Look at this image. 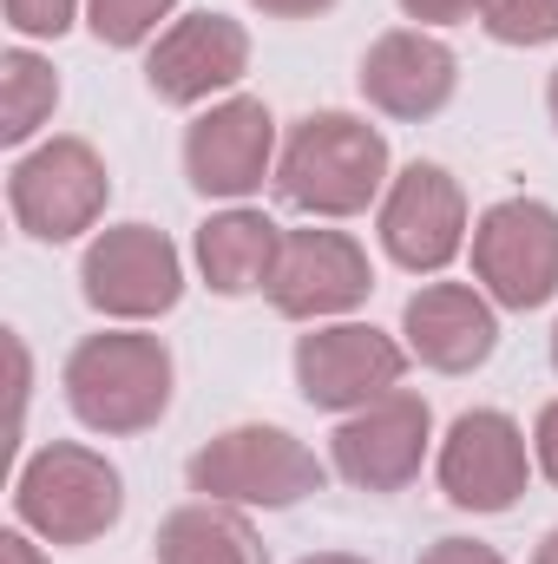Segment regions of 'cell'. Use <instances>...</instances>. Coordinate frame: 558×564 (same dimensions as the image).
<instances>
[{"mask_svg": "<svg viewBox=\"0 0 558 564\" xmlns=\"http://www.w3.org/2000/svg\"><path fill=\"white\" fill-rule=\"evenodd\" d=\"M302 564H368V558H355V552H309Z\"/></svg>", "mask_w": 558, "mask_h": 564, "instance_id": "29", "label": "cell"}, {"mask_svg": "<svg viewBox=\"0 0 558 564\" xmlns=\"http://www.w3.org/2000/svg\"><path fill=\"white\" fill-rule=\"evenodd\" d=\"M453 86H460V59H453V46H447L440 33H427V26H395V33H382V40L362 53V99H368L375 112H388V119L420 126V119L447 112Z\"/></svg>", "mask_w": 558, "mask_h": 564, "instance_id": "16", "label": "cell"}, {"mask_svg": "<svg viewBox=\"0 0 558 564\" xmlns=\"http://www.w3.org/2000/svg\"><path fill=\"white\" fill-rule=\"evenodd\" d=\"M60 112V73L53 59H40L33 46H7L0 53V144L26 151L53 126Z\"/></svg>", "mask_w": 558, "mask_h": 564, "instance_id": "19", "label": "cell"}, {"mask_svg": "<svg viewBox=\"0 0 558 564\" xmlns=\"http://www.w3.org/2000/svg\"><path fill=\"white\" fill-rule=\"evenodd\" d=\"M420 564H506V558L493 545H480V539H433L420 552Z\"/></svg>", "mask_w": 558, "mask_h": 564, "instance_id": "24", "label": "cell"}, {"mask_svg": "<svg viewBox=\"0 0 558 564\" xmlns=\"http://www.w3.org/2000/svg\"><path fill=\"white\" fill-rule=\"evenodd\" d=\"M119 512H126L119 466L79 440H46L40 453H26L13 479V519L46 545H93L119 525Z\"/></svg>", "mask_w": 558, "mask_h": 564, "instance_id": "3", "label": "cell"}, {"mask_svg": "<svg viewBox=\"0 0 558 564\" xmlns=\"http://www.w3.org/2000/svg\"><path fill=\"white\" fill-rule=\"evenodd\" d=\"M473 276L500 308H546L558 295V210L539 197H500L473 224Z\"/></svg>", "mask_w": 558, "mask_h": 564, "instance_id": "8", "label": "cell"}, {"mask_svg": "<svg viewBox=\"0 0 558 564\" xmlns=\"http://www.w3.org/2000/svg\"><path fill=\"white\" fill-rule=\"evenodd\" d=\"M257 13H270V20H315V13H329L335 0H250Z\"/></svg>", "mask_w": 558, "mask_h": 564, "instance_id": "27", "label": "cell"}, {"mask_svg": "<svg viewBox=\"0 0 558 564\" xmlns=\"http://www.w3.org/2000/svg\"><path fill=\"white\" fill-rule=\"evenodd\" d=\"M244 73H250V33H244V20H230V13H178V20L151 40V53H144V86H151V99H158V106H178V112L211 106V99L230 93Z\"/></svg>", "mask_w": 558, "mask_h": 564, "instance_id": "14", "label": "cell"}, {"mask_svg": "<svg viewBox=\"0 0 558 564\" xmlns=\"http://www.w3.org/2000/svg\"><path fill=\"white\" fill-rule=\"evenodd\" d=\"M533 459H539V473L558 486V401H546L539 421H533Z\"/></svg>", "mask_w": 558, "mask_h": 564, "instance_id": "25", "label": "cell"}, {"mask_svg": "<svg viewBox=\"0 0 558 564\" xmlns=\"http://www.w3.org/2000/svg\"><path fill=\"white\" fill-rule=\"evenodd\" d=\"M533 564H558V525L539 539V552H533Z\"/></svg>", "mask_w": 558, "mask_h": 564, "instance_id": "28", "label": "cell"}, {"mask_svg": "<svg viewBox=\"0 0 558 564\" xmlns=\"http://www.w3.org/2000/svg\"><path fill=\"white\" fill-rule=\"evenodd\" d=\"M79 13H86V0H7V26L20 40H60Z\"/></svg>", "mask_w": 558, "mask_h": 564, "instance_id": "22", "label": "cell"}, {"mask_svg": "<svg viewBox=\"0 0 558 564\" xmlns=\"http://www.w3.org/2000/svg\"><path fill=\"white\" fill-rule=\"evenodd\" d=\"M408 341L382 335L375 322H315L296 335V388L322 414H355L408 381Z\"/></svg>", "mask_w": 558, "mask_h": 564, "instance_id": "7", "label": "cell"}, {"mask_svg": "<svg viewBox=\"0 0 558 564\" xmlns=\"http://www.w3.org/2000/svg\"><path fill=\"white\" fill-rule=\"evenodd\" d=\"M60 388H66V408H73L79 426H93L106 440H126V433H144V426L164 421L178 368H171V348L158 335L106 328V335H86L66 355Z\"/></svg>", "mask_w": 558, "mask_h": 564, "instance_id": "2", "label": "cell"}, {"mask_svg": "<svg viewBox=\"0 0 558 564\" xmlns=\"http://www.w3.org/2000/svg\"><path fill=\"white\" fill-rule=\"evenodd\" d=\"M546 112H552V126H558V66H552V86H546Z\"/></svg>", "mask_w": 558, "mask_h": 564, "instance_id": "30", "label": "cell"}, {"mask_svg": "<svg viewBox=\"0 0 558 564\" xmlns=\"http://www.w3.org/2000/svg\"><path fill=\"white\" fill-rule=\"evenodd\" d=\"M0 564H53V558L33 545V532H26V525H13V532H0Z\"/></svg>", "mask_w": 558, "mask_h": 564, "instance_id": "26", "label": "cell"}, {"mask_svg": "<svg viewBox=\"0 0 558 564\" xmlns=\"http://www.w3.org/2000/svg\"><path fill=\"white\" fill-rule=\"evenodd\" d=\"M401 341L433 375H473L500 348V302L480 282H420L401 308Z\"/></svg>", "mask_w": 558, "mask_h": 564, "instance_id": "15", "label": "cell"}, {"mask_svg": "<svg viewBox=\"0 0 558 564\" xmlns=\"http://www.w3.org/2000/svg\"><path fill=\"white\" fill-rule=\"evenodd\" d=\"M480 26L500 46H552L558 40V0H486L480 7Z\"/></svg>", "mask_w": 558, "mask_h": 564, "instance_id": "21", "label": "cell"}, {"mask_svg": "<svg viewBox=\"0 0 558 564\" xmlns=\"http://www.w3.org/2000/svg\"><path fill=\"white\" fill-rule=\"evenodd\" d=\"M388 139L355 112H309L277 151V197L302 217H362L388 191Z\"/></svg>", "mask_w": 558, "mask_h": 564, "instance_id": "1", "label": "cell"}, {"mask_svg": "<svg viewBox=\"0 0 558 564\" xmlns=\"http://www.w3.org/2000/svg\"><path fill=\"white\" fill-rule=\"evenodd\" d=\"M533 440L526 426L500 408H466L460 421L447 426L440 453H433V479L447 492V506L460 512H513L526 479H533Z\"/></svg>", "mask_w": 558, "mask_h": 564, "instance_id": "9", "label": "cell"}, {"mask_svg": "<svg viewBox=\"0 0 558 564\" xmlns=\"http://www.w3.org/2000/svg\"><path fill=\"white\" fill-rule=\"evenodd\" d=\"M106 197H112L106 158L86 139H66V132L26 144L13 158V171H7V210H13V224L33 243H73V237H86L106 217Z\"/></svg>", "mask_w": 558, "mask_h": 564, "instance_id": "5", "label": "cell"}, {"mask_svg": "<svg viewBox=\"0 0 558 564\" xmlns=\"http://www.w3.org/2000/svg\"><path fill=\"white\" fill-rule=\"evenodd\" d=\"M191 492L197 499H224V506H244V512H282V506H302L309 492L329 486V466L289 433V426H224L217 440H204L184 466Z\"/></svg>", "mask_w": 558, "mask_h": 564, "instance_id": "4", "label": "cell"}, {"mask_svg": "<svg viewBox=\"0 0 558 564\" xmlns=\"http://www.w3.org/2000/svg\"><path fill=\"white\" fill-rule=\"evenodd\" d=\"M427 440H433V414L415 388H395L355 414H342L335 440H329V466L355 486V492H408L427 466Z\"/></svg>", "mask_w": 558, "mask_h": 564, "instance_id": "13", "label": "cell"}, {"mask_svg": "<svg viewBox=\"0 0 558 564\" xmlns=\"http://www.w3.org/2000/svg\"><path fill=\"white\" fill-rule=\"evenodd\" d=\"M158 564H270L257 525L244 506L224 499H191L178 512H164L158 525Z\"/></svg>", "mask_w": 558, "mask_h": 564, "instance_id": "18", "label": "cell"}, {"mask_svg": "<svg viewBox=\"0 0 558 564\" xmlns=\"http://www.w3.org/2000/svg\"><path fill=\"white\" fill-rule=\"evenodd\" d=\"M79 295L106 315V322H158L178 308L184 295V257L164 230L151 224H112L86 243L79 257Z\"/></svg>", "mask_w": 558, "mask_h": 564, "instance_id": "6", "label": "cell"}, {"mask_svg": "<svg viewBox=\"0 0 558 564\" xmlns=\"http://www.w3.org/2000/svg\"><path fill=\"white\" fill-rule=\"evenodd\" d=\"M480 7H486V0H401V13H408V20H420L427 33H433V26H460V20H480Z\"/></svg>", "mask_w": 558, "mask_h": 564, "instance_id": "23", "label": "cell"}, {"mask_svg": "<svg viewBox=\"0 0 558 564\" xmlns=\"http://www.w3.org/2000/svg\"><path fill=\"white\" fill-rule=\"evenodd\" d=\"M375 289V263L348 230H282V257L270 270V308L282 322H342L368 302Z\"/></svg>", "mask_w": 558, "mask_h": 564, "instance_id": "12", "label": "cell"}, {"mask_svg": "<svg viewBox=\"0 0 558 564\" xmlns=\"http://www.w3.org/2000/svg\"><path fill=\"white\" fill-rule=\"evenodd\" d=\"M282 257V224L270 210H250V204H230L217 217H204L197 230V270L217 295H250V289H270V270Z\"/></svg>", "mask_w": 558, "mask_h": 564, "instance_id": "17", "label": "cell"}, {"mask_svg": "<svg viewBox=\"0 0 558 564\" xmlns=\"http://www.w3.org/2000/svg\"><path fill=\"white\" fill-rule=\"evenodd\" d=\"M375 230H382V250L415 270V276H440L460 250H466V191L447 164H427L415 158L408 171L388 177L382 204H375Z\"/></svg>", "mask_w": 558, "mask_h": 564, "instance_id": "10", "label": "cell"}, {"mask_svg": "<svg viewBox=\"0 0 558 564\" xmlns=\"http://www.w3.org/2000/svg\"><path fill=\"white\" fill-rule=\"evenodd\" d=\"M277 151L282 144L270 106L250 93H230L184 126V177L197 197L244 204L250 191H264V177H277Z\"/></svg>", "mask_w": 558, "mask_h": 564, "instance_id": "11", "label": "cell"}, {"mask_svg": "<svg viewBox=\"0 0 558 564\" xmlns=\"http://www.w3.org/2000/svg\"><path fill=\"white\" fill-rule=\"evenodd\" d=\"M171 20H178V0H86L93 40H99V46H119V53L151 46Z\"/></svg>", "mask_w": 558, "mask_h": 564, "instance_id": "20", "label": "cell"}, {"mask_svg": "<svg viewBox=\"0 0 558 564\" xmlns=\"http://www.w3.org/2000/svg\"><path fill=\"white\" fill-rule=\"evenodd\" d=\"M552 368H558V322H552Z\"/></svg>", "mask_w": 558, "mask_h": 564, "instance_id": "31", "label": "cell"}]
</instances>
